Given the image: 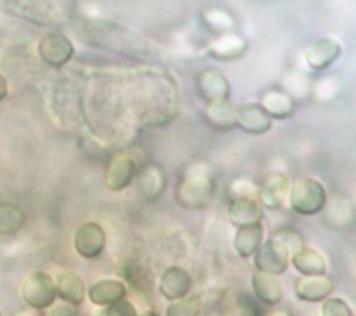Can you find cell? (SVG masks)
I'll return each mask as SVG.
<instances>
[{
	"instance_id": "cell-28",
	"label": "cell",
	"mask_w": 356,
	"mask_h": 316,
	"mask_svg": "<svg viewBox=\"0 0 356 316\" xmlns=\"http://www.w3.org/2000/svg\"><path fill=\"white\" fill-rule=\"evenodd\" d=\"M321 316H353V312L343 299L327 298L321 306Z\"/></svg>"
},
{
	"instance_id": "cell-27",
	"label": "cell",
	"mask_w": 356,
	"mask_h": 316,
	"mask_svg": "<svg viewBox=\"0 0 356 316\" xmlns=\"http://www.w3.org/2000/svg\"><path fill=\"white\" fill-rule=\"evenodd\" d=\"M274 239H277L278 242H281L285 249L289 252V256L293 255L296 251H299L300 248H303V238L302 235L292 230V228H282V230H278L274 237Z\"/></svg>"
},
{
	"instance_id": "cell-31",
	"label": "cell",
	"mask_w": 356,
	"mask_h": 316,
	"mask_svg": "<svg viewBox=\"0 0 356 316\" xmlns=\"http://www.w3.org/2000/svg\"><path fill=\"white\" fill-rule=\"evenodd\" d=\"M7 96V82L6 78L0 74V102Z\"/></svg>"
},
{
	"instance_id": "cell-8",
	"label": "cell",
	"mask_w": 356,
	"mask_h": 316,
	"mask_svg": "<svg viewBox=\"0 0 356 316\" xmlns=\"http://www.w3.org/2000/svg\"><path fill=\"white\" fill-rule=\"evenodd\" d=\"M197 90L207 103H213L227 100L231 88L228 79L221 71L216 68H207L197 75Z\"/></svg>"
},
{
	"instance_id": "cell-7",
	"label": "cell",
	"mask_w": 356,
	"mask_h": 316,
	"mask_svg": "<svg viewBox=\"0 0 356 316\" xmlns=\"http://www.w3.org/2000/svg\"><path fill=\"white\" fill-rule=\"evenodd\" d=\"M192 284L193 281L189 271L181 266H170L160 276L159 292L167 301L172 302L189 295Z\"/></svg>"
},
{
	"instance_id": "cell-21",
	"label": "cell",
	"mask_w": 356,
	"mask_h": 316,
	"mask_svg": "<svg viewBox=\"0 0 356 316\" xmlns=\"http://www.w3.org/2000/svg\"><path fill=\"white\" fill-rule=\"evenodd\" d=\"M238 109L229 99L207 103L204 116L207 123L217 131H229L236 127Z\"/></svg>"
},
{
	"instance_id": "cell-1",
	"label": "cell",
	"mask_w": 356,
	"mask_h": 316,
	"mask_svg": "<svg viewBox=\"0 0 356 316\" xmlns=\"http://www.w3.org/2000/svg\"><path fill=\"white\" fill-rule=\"evenodd\" d=\"M214 181L204 163H195L181 177L177 185V202L185 209H204L213 199Z\"/></svg>"
},
{
	"instance_id": "cell-35",
	"label": "cell",
	"mask_w": 356,
	"mask_h": 316,
	"mask_svg": "<svg viewBox=\"0 0 356 316\" xmlns=\"http://www.w3.org/2000/svg\"><path fill=\"white\" fill-rule=\"evenodd\" d=\"M0 316H1V312H0Z\"/></svg>"
},
{
	"instance_id": "cell-17",
	"label": "cell",
	"mask_w": 356,
	"mask_h": 316,
	"mask_svg": "<svg viewBox=\"0 0 356 316\" xmlns=\"http://www.w3.org/2000/svg\"><path fill=\"white\" fill-rule=\"evenodd\" d=\"M288 189H289L288 178L282 174H273L264 180L257 193L263 206H266L268 210H275L282 206L288 195Z\"/></svg>"
},
{
	"instance_id": "cell-5",
	"label": "cell",
	"mask_w": 356,
	"mask_h": 316,
	"mask_svg": "<svg viewBox=\"0 0 356 316\" xmlns=\"http://www.w3.org/2000/svg\"><path fill=\"white\" fill-rule=\"evenodd\" d=\"M106 246V232L99 223L86 221L81 224L74 234V248L85 259L100 256Z\"/></svg>"
},
{
	"instance_id": "cell-22",
	"label": "cell",
	"mask_w": 356,
	"mask_h": 316,
	"mask_svg": "<svg viewBox=\"0 0 356 316\" xmlns=\"http://www.w3.org/2000/svg\"><path fill=\"white\" fill-rule=\"evenodd\" d=\"M246 50V42L234 33L221 35L210 45V56L218 60L229 61L241 57Z\"/></svg>"
},
{
	"instance_id": "cell-24",
	"label": "cell",
	"mask_w": 356,
	"mask_h": 316,
	"mask_svg": "<svg viewBox=\"0 0 356 316\" xmlns=\"http://www.w3.org/2000/svg\"><path fill=\"white\" fill-rule=\"evenodd\" d=\"M25 223L24 210L13 202H0V234L11 235L18 232Z\"/></svg>"
},
{
	"instance_id": "cell-4",
	"label": "cell",
	"mask_w": 356,
	"mask_h": 316,
	"mask_svg": "<svg viewBox=\"0 0 356 316\" xmlns=\"http://www.w3.org/2000/svg\"><path fill=\"white\" fill-rule=\"evenodd\" d=\"M289 252L274 238L263 241L253 255V263L257 271L280 276L289 264Z\"/></svg>"
},
{
	"instance_id": "cell-32",
	"label": "cell",
	"mask_w": 356,
	"mask_h": 316,
	"mask_svg": "<svg viewBox=\"0 0 356 316\" xmlns=\"http://www.w3.org/2000/svg\"><path fill=\"white\" fill-rule=\"evenodd\" d=\"M267 316H293V315L286 309H278V310L270 312Z\"/></svg>"
},
{
	"instance_id": "cell-16",
	"label": "cell",
	"mask_w": 356,
	"mask_h": 316,
	"mask_svg": "<svg viewBox=\"0 0 356 316\" xmlns=\"http://www.w3.org/2000/svg\"><path fill=\"white\" fill-rule=\"evenodd\" d=\"M54 283L57 297L61 301L68 302L74 306H79L85 301L86 288L82 277L78 273L71 270L63 271L57 276V280Z\"/></svg>"
},
{
	"instance_id": "cell-20",
	"label": "cell",
	"mask_w": 356,
	"mask_h": 316,
	"mask_svg": "<svg viewBox=\"0 0 356 316\" xmlns=\"http://www.w3.org/2000/svg\"><path fill=\"white\" fill-rule=\"evenodd\" d=\"M291 263L305 277L309 276H325L327 262L325 258L316 249L303 246L291 255Z\"/></svg>"
},
{
	"instance_id": "cell-14",
	"label": "cell",
	"mask_w": 356,
	"mask_h": 316,
	"mask_svg": "<svg viewBox=\"0 0 356 316\" xmlns=\"http://www.w3.org/2000/svg\"><path fill=\"white\" fill-rule=\"evenodd\" d=\"M252 288L256 298L267 306L278 305L284 297V287L278 276L256 271L252 276Z\"/></svg>"
},
{
	"instance_id": "cell-9",
	"label": "cell",
	"mask_w": 356,
	"mask_h": 316,
	"mask_svg": "<svg viewBox=\"0 0 356 316\" xmlns=\"http://www.w3.org/2000/svg\"><path fill=\"white\" fill-rule=\"evenodd\" d=\"M236 125L252 135H260L270 131L273 118L260 103H246L238 109Z\"/></svg>"
},
{
	"instance_id": "cell-11",
	"label": "cell",
	"mask_w": 356,
	"mask_h": 316,
	"mask_svg": "<svg viewBox=\"0 0 356 316\" xmlns=\"http://www.w3.org/2000/svg\"><path fill=\"white\" fill-rule=\"evenodd\" d=\"M135 175V161L128 155H115L107 166L104 181L108 189L118 192L125 189Z\"/></svg>"
},
{
	"instance_id": "cell-2",
	"label": "cell",
	"mask_w": 356,
	"mask_h": 316,
	"mask_svg": "<svg viewBox=\"0 0 356 316\" xmlns=\"http://www.w3.org/2000/svg\"><path fill=\"white\" fill-rule=\"evenodd\" d=\"M327 202L323 184L314 178L298 180L289 191V205L293 212L302 216H312L321 212Z\"/></svg>"
},
{
	"instance_id": "cell-29",
	"label": "cell",
	"mask_w": 356,
	"mask_h": 316,
	"mask_svg": "<svg viewBox=\"0 0 356 316\" xmlns=\"http://www.w3.org/2000/svg\"><path fill=\"white\" fill-rule=\"evenodd\" d=\"M103 315L104 316H138V312L134 303L129 302L127 298H124L121 301H117L106 306L103 310Z\"/></svg>"
},
{
	"instance_id": "cell-10",
	"label": "cell",
	"mask_w": 356,
	"mask_h": 316,
	"mask_svg": "<svg viewBox=\"0 0 356 316\" xmlns=\"http://www.w3.org/2000/svg\"><path fill=\"white\" fill-rule=\"evenodd\" d=\"M167 178L164 170L156 163H147L138 174V189L142 198L147 202H154L161 198L165 191Z\"/></svg>"
},
{
	"instance_id": "cell-33",
	"label": "cell",
	"mask_w": 356,
	"mask_h": 316,
	"mask_svg": "<svg viewBox=\"0 0 356 316\" xmlns=\"http://www.w3.org/2000/svg\"><path fill=\"white\" fill-rule=\"evenodd\" d=\"M138 316H159V313L154 312V310H146V312H143L142 315H138Z\"/></svg>"
},
{
	"instance_id": "cell-25",
	"label": "cell",
	"mask_w": 356,
	"mask_h": 316,
	"mask_svg": "<svg viewBox=\"0 0 356 316\" xmlns=\"http://www.w3.org/2000/svg\"><path fill=\"white\" fill-rule=\"evenodd\" d=\"M204 21H206L207 26L210 28V31L217 32L220 35L231 33L232 28L235 26L234 18L227 11H224L221 8L209 10L204 14Z\"/></svg>"
},
{
	"instance_id": "cell-6",
	"label": "cell",
	"mask_w": 356,
	"mask_h": 316,
	"mask_svg": "<svg viewBox=\"0 0 356 316\" xmlns=\"http://www.w3.org/2000/svg\"><path fill=\"white\" fill-rule=\"evenodd\" d=\"M38 53L46 64L61 67L74 56V46L65 35L60 32H49L40 39Z\"/></svg>"
},
{
	"instance_id": "cell-34",
	"label": "cell",
	"mask_w": 356,
	"mask_h": 316,
	"mask_svg": "<svg viewBox=\"0 0 356 316\" xmlns=\"http://www.w3.org/2000/svg\"><path fill=\"white\" fill-rule=\"evenodd\" d=\"M78 316H85V315H78Z\"/></svg>"
},
{
	"instance_id": "cell-18",
	"label": "cell",
	"mask_w": 356,
	"mask_h": 316,
	"mask_svg": "<svg viewBox=\"0 0 356 316\" xmlns=\"http://www.w3.org/2000/svg\"><path fill=\"white\" fill-rule=\"evenodd\" d=\"M89 301L97 306H108L127 297V288L122 281L104 278L93 283L88 291Z\"/></svg>"
},
{
	"instance_id": "cell-19",
	"label": "cell",
	"mask_w": 356,
	"mask_h": 316,
	"mask_svg": "<svg viewBox=\"0 0 356 316\" xmlns=\"http://www.w3.org/2000/svg\"><path fill=\"white\" fill-rule=\"evenodd\" d=\"M264 237V227L261 221L238 227L234 237V248L241 258H250L261 245Z\"/></svg>"
},
{
	"instance_id": "cell-3",
	"label": "cell",
	"mask_w": 356,
	"mask_h": 316,
	"mask_svg": "<svg viewBox=\"0 0 356 316\" xmlns=\"http://www.w3.org/2000/svg\"><path fill=\"white\" fill-rule=\"evenodd\" d=\"M24 301L33 309L44 310L57 298L56 283L46 271L31 273L22 284Z\"/></svg>"
},
{
	"instance_id": "cell-15",
	"label": "cell",
	"mask_w": 356,
	"mask_h": 316,
	"mask_svg": "<svg viewBox=\"0 0 356 316\" xmlns=\"http://www.w3.org/2000/svg\"><path fill=\"white\" fill-rule=\"evenodd\" d=\"M227 213L229 221L236 227L259 223L263 219V207L253 198H234Z\"/></svg>"
},
{
	"instance_id": "cell-13",
	"label": "cell",
	"mask_w": 356,
	"mask_h": 316,
	"mask_svg": "<svg viewBox=\"0 0 356 316\" xmlns=\"http://www.w3.org/2000/svg\"><path fill=\"white\" fill-rule=\"evenodd\" d=\"M341 53V46L331 38H321L314 40L306 50L305 58L313 70H324L331 65Z\"/></svg>"
},
{
	"instance_id": "cell-23",
	"label": "cell",
	"mask_w": 356,
	"mask_h": 316,
	"mask_svg": "<svg viewBox=\"0 0 356 316\" xmlns=\"http://www.w3.org/2000/svg\"><path fill=\"white\" fill-rule=\"evenodd\" d=\"M263 109L268 113L271 118H286L293 111V100L281 90H270L267 92L261 103Z\"/></svg>"
},
{
	"instance_id": "cell-30",
	"label": "cell",
	"mask_w": 356,
	"mask_h": 316,
	"mask_svg": "<svg viewBox=\"0 0 356 316\" xmlns=\"http://www.w3.org/2000/svg\"><path fill=\"white\" fill-rule=\"evenodd\" d=\"M79 315V308L74 306L68 302L58 301L53 302L49 308L43 310V316H78Z\"/></svg>"
},
{
	"instance_id": "cell-26",
	"label": "cell",
	"mask_w": 356,
	"mask_h": 316,
	"mask_svg": "<svg viewBox=\"0 0 356 316\" xmlns=\"http://www.w3.org/2000/svg\"><path fill=\"white\" fill-rule=\"evenodd\" d=\"M200 309V303L197 297H189L172 301L167 309L165 316H197Z\"/></svg>"
},
{
	"instance_id": "cell-12",
	"label": "cell",
	"mask_w": 356,
	"mask_h": 316,
	"mask_svg": "<svg viewBox=\"0 0 356 316\" xmlns=\"http://www.w3.org/2000/svg\"><path fill=\"white\" fill-rule=\"evenodd\" d=\"M332 291L334 283L327 276H302L295 284V294L298 299L305 302H323Z\"/></svg>"
}]
</instances>
